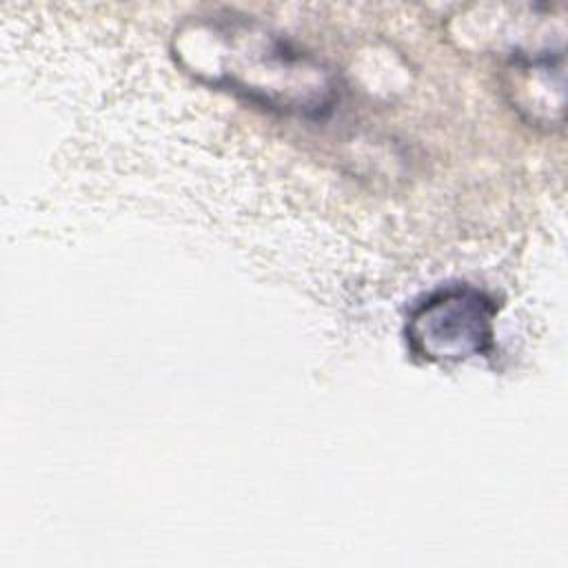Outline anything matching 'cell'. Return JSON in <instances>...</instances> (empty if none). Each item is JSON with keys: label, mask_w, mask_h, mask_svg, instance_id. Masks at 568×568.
Returning a JSON list of instances; mask_svg holds the SVG:
<instances>
[{"label": "cell", "mask_w": 568, "mask_h": 568, "mask_svg": "<svg viewBox=\"0 0 568 568\" xmlns=\"http://www.w3.org/2000/svg\"><path fill=\"white\" fill-rule=\"evenodd\" d=\"M178 58L200 80L266 109L317 118L337 98L335 75L320 60L248 18L186 22L178 31Z\"/></svg>", "instance_id": "obj_1"}, {"label": "cell", "mask_w": 568, "mask_h": 568, "mask_svg": "<svg viewBox=\"0 0 568 568\" xmlns=\"http://www.w3.org/2000/svg\"><path fill=\"white\" fill-rule=\"evenodd\" d=\"M495 300L475 286H446L422 300L408 315V351L433 364L484 355L495 337Z\"/></svg>", "instance_id": "obj_2"}]
</instances>
